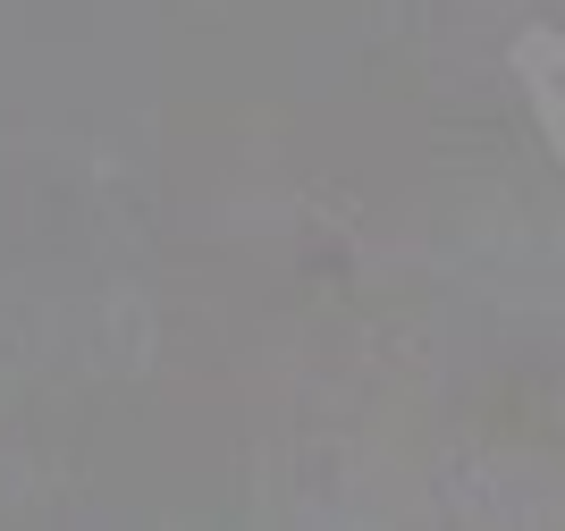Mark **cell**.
I'll use <instances>...</instances> for the list:
<instances>
[{"mask_svg":"<svg viewBox=\"0 0 565 531\" xmlns=\"http://www.w3.org/2000/svg\"><path fill=\"white\" fill-rule=\"evenodd\" d=\"M515 85H523V102H532V127H541L548 161L565 169V34L557 25H532L515 43Z\"/></svg>","mask_w":565,"mask_h":531,"instance_id":"6da1fadb","label":"cell"}]
</instances>
